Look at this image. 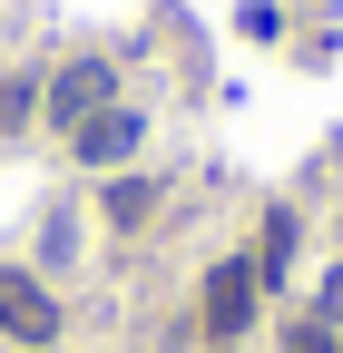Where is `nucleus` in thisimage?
<instances>
[{
    "label": "nucleus",
    "mask_w": 343,
    "mask_h": 353,
    "mask_svg": "<svg viewBox=\"0 0 343 353\" xmlns=\"http://www.w3.org/2000/svg\"><path fill=\"white\" fill-rule=\"evenodd\" d=\"M294 353H333V334L324 324H294Z\"/></svg>",
    "instance_id": "nucleus-7"
},
{
    "label": "nucleus",
    "mask_w": 343,
    "mask_h": 353,
    "mask_svg": "<svg viewBox=\"0 0 343 353\" xmlns=\"http://www.w3.org/2000/svg\"><path fill=\"white\" fill-rule=\"evenodd\" d=\"M255 324V265H216L206 275V334H245Z\"/></svg>",
    "instance_id": "nucleus-3"
},
{
    "label": "nucleus",
    "mask_w": 343,
    "mask_h": 353,
    "mask_svg": "<svg viewBox=\"0 0 343 353\" xmlns=\"http://www.w3.org/2000/svg\"><path fill=\"white\" fill-rule=\"evenodd\" d=\"M0 324H10L20 343H50V334H59V304L39 294L30 275H10V265H0Z\"/></svg>",
    "instance_id": "nucleus-2"
},
{
    "label": "nucleus",
    "mask_w": 343,
    "mask_h": 353,
    "mask_svg": "<svg viewBox=\"0 0 343 353\" xmlns=\"http://www.w3.org/2000/svg\"><path fill=\"white\" fill-rule=\"evenodd\" d=\"M98 108H108V59H69V69L50 79V118L79 138V128H89Z\"/></svg>",
    "instance_id": "nucleus-1"
},
{
    "label": "nucleus",
    "mask_w": 343,
    "mask_h": 353,
    "mask_svg": "<svg viewBox=\"0 0 343 353\" xmlns=\"http://www.w3.org/2000/svg\"><path fill=\"white\" fill-rule=\"evenodd\" d=\"M324 324H343V265L324 275Z\"/></svg>",
    "instance_id": "nucleus-6"
},
{
    "label": "nucleus",
    "mask_w": 343,
    "mask_h": 353,
    "mask_svg": "<svg viewBox=\"0 0 343 353\" xmlns=\"http://www.w3.org/2000/svg\"><path fill=\"white\" fill-rule=\"evenodd\" d=\"M147 206H157V176H118V187H108V216H118V226H138Z\"/></svg>",
    "instance_id": "nucleus-5"
},
{
    "label": "nucleus",
    "mask_w": 343,
    "mask_h": 353,
    "mask_svg": "<svg viewBox=\"0 0 343 353\" xmlns=\"http://www.w3.org/2000/svg\"><path fill=\"white\" fill-rule=\"evenodd\" d=\"M127 148H138V118H127V108H98L89 128H79V157H89V167H108V157H127Z\"/></svg>",
    "instance_id": "nucleus-4"
}]
</instances>
